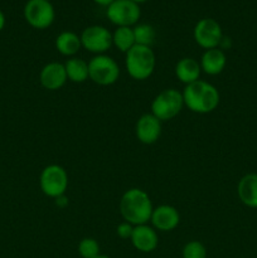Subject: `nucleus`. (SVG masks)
Instances as JSON below:
<instances>
[{
  "label": "nucleus",
  "instance_id": "f03ea898",
  "mask_svg": "<svg viewBox=\"0 0 257 258\" xmlns=\"http://www.w3.org/2000/svg\"><path fill=\"white\" fill-rule=\"evenodd\" d=\"M181 93L184 106L194 113L206 115L213 112L221 102L218 88L207 81L198 80L190 85H186Z\"/></svg>",
  "mask_w": 257,
  "mask_h": 258
},
{
  "label": "nucleus",
  "instance_id": "aec40b11",
  "mask_svg": "<svg viewBox=\"0 0 257 258\" xmlns=\"http://www.w3.org/2000/svg\"><path fill=\"white\" fill-rule=\"evenodd\" d=\"M136 44L134 27H117L112 33V45L120 52L127 53Z\"/></svg>",
  "mask_w": 257,
  "mask_h": 258
},
{
  "label": "nucleus",
  "instance_id": "ddd939ff",
  "mask_svg": "<svg viewBox=\"0 0 257 258\" xmlns=\"http://www.w3.org/2000/svg\"><path fill=\"white\" fill-rule=\"evenodd\" d=\"M68 81L65 63L49 62L40 70L39 82L45 90L58 91Z\"/></svg>",
  "mask_w": 257,
  "mask_h": 258
},
{
  "label": "nucleus",
  "instance_id": "4be33fe9",
  "mask_svg": "<svg viewBox=\"0 0 257 258\" xmlns=\"http://www.w3.org/2000/svg\"><path fill=\"white\" fill-rule=\"evenodd\" d=\"M78 253L82 258H96L100 253V244L92 237L82 238L78 243Z\"/></svg>",
  "mask_w": 257,
  "mask_h": 258
},
{
  "label": "nucleus",
  "instance_id": "9b49d317",
  "mask_svg": "<svg viewBox=\"0 0 257 258\" xmlns=\"http://www.w3.org/2000/svg\"><path fill=\"white\" fill-rule=\"evenodd\" d=\"M161 121L153 113H144L139 117L135 125L136 139L144 145H153L161 136Z\"/></svg>",
  "mask_w": 257,
  "mask_h": 258
},
{
  "label": "nucleus",
  "instance_id": "a211bd4d",
  "mask_svg": "<svg viewBox=\"0 0 257 258\" xmlns=\"http://www.w3.org/2000/svg\"><path fill=\"white\" fill-rule=\"evenodd\" d=\"M54 45L58 53L70 58L76 57V54L82 48L81 37L76 34L75 32H71V30H65V32L59 33L55 38Z\"/></svg>",
  "mask_w": 257,
  "mask_h": 258
},
{
  "label": "nucleus",
  "instance_id": "cd10ccee",
  "mask_svg": "<svg viewBox=\"0 0 257 258\" xmlns=\"http://www.w3.org/2000/svg\"><path fill=\"white\" fill-rule=\"evenodd\" d=\"M96 258H111V257H108V256H106V254H98L97 257Z\"/></svg>",
  "mask_w": 257,
  "mask_h": 258
},
{
  "label": "nucleus",
  "instance_id": "dca6fc26",
  "mask_svg": "<svg viewBox=\"0 0 257 258\" xmlns=\"http://www.w3.org/2000/svg\"><path fill=\"white\" fill-rule=\"evenodd\" d=\"M237 194L242 204L257 209V173H249L242 176L237 185Z\"/></svg>",
  "mask_w": 257,
  "mask_h": 258
},
{
  "label": "nucleus",
  "instance_id": "20e7f679",
  "mask_svg": "<svg viewBox=\"0 0 257 258\" xmlns=\"http://www.w3.org/2000/svg\"><path fill=\"white\" fill-rule=\"evenodd\" d=\"M183 107V93L176 88H165L154 97L151 102V113L161 122H165L176 117Z\"/></svg>",
  "mask_w": 257,
  "mask_h": 258
},
{
  "label": "nucleus",
  "instance_id": "6ab92c4d",
  "mask_svg": "<svg viewBox=\"0 0 257 258\" xmlns=\"http://www.w3.org/2000/svg\"><path fill=\"white\" fill-rule=\"evenodd\" d=\"M68 81L73 83H83L90 80L88 76V62L78 57L68 58L65 63Z\"/></svg>",
  "mask_w": 257,
  "mask_h": 258
},
{
  "label": "nucleus",
  "instance_id": "7ed1b4c3",
  "mask_svg": "<svg viewBox=\"0 0 257 258\" xmlns=\"http://www.w3.org/2000/svg\"><path fill=\"white\" fill-rule=\"evenodd\" d=\"M156 57L151 47L135 44L125 57V67L128 76L136 81H145L155 71Z\"/></svg>",
  "mask_w": 257,
  "mask_h": 258
},
{
  "label": "nucleus",
  "instance_id": "5701e85b",
  "mask_svg": "<svg viewBox=\"0 0 257 258\" xmlns=\"http://www.w3.org/2000/svg\"><path fill=\"white\" fill-rule=\"evenodd\" d=\"M183 258H207V248L202 242L189 241L181 251Z\"/></svg>",
  "mask_w": 257,
  "mask_h": 258
},
{
  "label": "nucleus",
  "instance_id": "393cba45",
  "mask_svg": "<svg viewBox=\"0 0 257 258\" xmlns=\"http://www.w3.org/2000/svg\"><path fill=\"white\" fill-rule=\"evenodd\" d=\"M92 2H95L96 4L101 5V7H106V8H107L108 5H110L112 2H115V0H92Z\"/></svg>",
  "mask_w": 257,
  "mask_h": 258
},
{
  "label": "nucleus",
  "instance_id": "39448f33",
  "mask_svg": "<svg viewBox=\"0 0 257 258\" xmlns=\"http://www.w3.org/2000/svg\"><path fill=\"white\" fill-rule=\"evenodd\" d=\"M68 174L63 166L50 164L42 170L39 176V186L43 194L49 198L57 199L65 196L68 189Z\"/></svg>",
  "mask_w": 257,
  "mask_h": 258
},
{
  "label": "nucleus",
  "instance_id": "423d86ee",
  "mask_svg": "<svg viewBox=\"0 0 257 258\" xmlns=\"http://www.w3.org/2000/svg\"><path fill=\"white\" fill-rule=\"evenodd\" d=\"M88 76L96 85L111 86L120 77V67L110 55L97 54L88 62Z\"/></svg>",
  "mask_w": 257,
  "mask_h": 258
},
{
  "label": "nucleus",
  "instance_id": "f257e3e1",
  "mask_svg": "<svg viewBox=\"0 0 257 258\" xmlns=\"http://www.w3.org/2000/svg\"><path fill=\"white\" fill-rule=\"evenodd\" d=\"M121 217L133 226L148 224L154 207L150 197L140 188H131L122 194L118 203Z\"/></svg>",
  "mask_w": 257,
  "mask_h": 258
},
{
  "label": "nucleus",
  "instance_id": "6e6552de",
  "mask_svg": "<svg viewBox=\"0 0 257 258\" xmlns=\"http://www.w3.org/2000/svg\"><path fill=\"white\" fill-rule=\"evenodd\" d=\"M23 14L25 22L38 30L49 28L55 18L54 7L48 0H28L24 5Z\"/></svg>",
  "mask_w": 257,
  "mask_h": 258
},
{
  "label": "nucleus",
  "instance_id": "a878e982",
  "mask_svg": "<svg viewBox=\"0 0 257 258\" xmlns=\"http://www.w3.org/2000/svg\"><path fill=\"white\" fill-rule=\"evenodd\" d=\"M5 23H7V19H5V14L3 13V10L0 9V32L4 29L5 27Z\"/></svg>",
  "mask_w": 257,
  "mask_h": 258
},
{
  "label": "nucleus",
  "instance_id": "b1692460",
  "mask_svg": "<svg viewBox=\"0 0 257 258\" xmlns=\"http://www.w3.org/2000/svg\"><path fill=\"white\" fill-rule=\"evenodd\" d=\"M134 227L135 226H133V224L123 221L122 223H120L117 226V228H116V233H117V236L120 237L121 239H130L131 236H133Z\"/></svg>",
  "mask_w": 257,
  "mask_h": 258
},
{
  "label": "nucleus",
  "instance_id": "f3484780",
  "mask_svg": "<svg viewBox=\"0 0 257 258\" xmlns=\"http://www.w3.org/2000/svg\"><path fill=\"white\" fill-rule=\"evenodd\" d=\"M174 72H175L176 78L186 86L201 78L202 68L197 59L191 57H184L176 62Z\"/></svg>",
  "mask_w": 257,
  "mask_h": 258
},
{
  "label": "nucleus",
  "instance_id": "1a4fd4ad",
  "mask_svg": "<svg viewBox=\"0 0 257 258\" xmlns=\"http://www.w3.org/2000/svg\"><path fill=\"white\" fill-rule=\"evenodd\" d=\"M82 48L93 54H105L112 47V33L103 25H90L81 33Z\"/></svg>",
  "mask_w": 257,
  "mask_h": 258
},
{
  "label": "nucleus",
  "instance_id": "0eeeda50",
  "mask_svg": "<svg viewBox=\"0 0 257 258\" xmlns=\"http://www.w3.org/2000/svg\"><path fill=\"white\" fill-rule=\"evenodd\" d=\"M106 17L116 27H135L141 17L140 5L133 0H115L106 8Z\"/></svg>",
  "mask_w": 257,
  "mask_h": 258
},
{
  "label": "nucleus",
  "instance_id": "2eb2a0df",
  "mask_svg": "<svg viewBox=\"0 0 257 258\" xmlns=\"http://www.w3.org/2000/svg\"><path fill=\"white\" fill-rule=\"evenodd\" d=\"M202 72L208 76H217L224 71L227 66V57L224 50L221 48H213V49H207L202 54L201 60Z\"/></svg>",
  "mask_w": 257,
  "mask_h": 258
},
{
  "label": "nucleus",
  "instance_id": "f8f14e48",
  "mask_svg": "<svg viewBox=\"0 0 257 258\" xmlns=\"http://www.w3.org/2000/svg\"><path fill=\"white\" fill-rule=\"evenodd\" d=\"M150 222L156 231L171 232L180 223V214L175 207L163 204L154 208Z\"/></svg>",
  "mask_w": 257,
  "mask_h": 258
},
{
  "label": "nucleus",
  "instance_id": "c85d7f7f",
  "mask_svg": "<svg viewBox=\"0 0 257 258\" xmlns=\"http://www.w3.org/2000/svg\"><path fill=\"white\" fill-rule=\"evenodd\" d=\"M48 2H52V0H48Z\"/></svg>",
  "mask_w": 257,
  "mask_h": 258
},
{
  "label": "nucleus",
  "instance_id": "4468645a",
  "mask_svg": "<svg viewBox=\"0 0 257 258\" xmlns=\"http://www.w3.org/2000/svg\"><path fill=\"white\" fill-rule=\"evenodd\" d=\"M130 241L133 246L143 253H150V252L155 251L159 246L158 232L154 227L148 226V224L134 227Z\"/></svg>",
  "mask_w": 257,
  "mask_h": 258
},
{
  "label": "nucleus",
  "instance_id": "bb28decb",
  "mask_svg": "<svg viewBox=\"0 0 257 258\" xmlns=\"http://www.w3.org/2000/svg\"><path fill=\"white\" fill-rule=\"evenodd\" d=\"M133 2H135V3H138L139 5L141 4V3H146V2H149V0H133Z\"/></svg>",
  "mask_w": 257,
  "mask_h": 258
},
{
  "label": "nucleus",
  "instance_id": "9d476101",
  "mask_svg": "<svg viewBox=\"0 0 257 258\" xmlns=\"http://www.w3.org/2000/svg\"><path fill=\"white\" fill-rule=\"evenodd\" d=\"M193 37L197 44L203 49L219 48L224 34L221 24L212 18H203L197 22L193 30Z\"/></svg>",
  "mask_w": 257,
  "mask_h": 258
},
{
  "label": "nucleus",
  "instance_id": "412c9836",
  "mask_svg": "<svg viewBox=\"0 0 257 258\" xmlns=\"http://www.w3.org/2000/svg\"><path fill=\"white\" fill-rule=\"evenodd\" d=\"M134 35H135L136 44L151 47L155 40L156 33L153 25L148 23H139L134 27Z\"/></svg>",
  "mask_w": 257,
  "mask_h": 258
}]
</instances>
